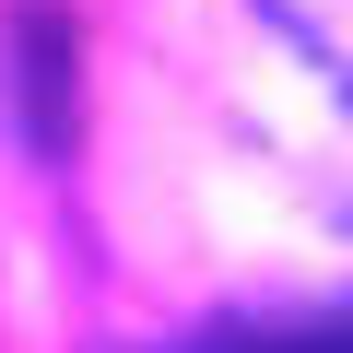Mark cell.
<instances>
[{
	"label": "cell",
	"instance_id": "1",
	"mask_svg": "<svg viewBox=\"0 0 353 353\" xmlns=\"http://www.w3.org/2000/svg\"><path fill=\"white\" fill-rule=\"evenodd\" d=\"M71 71H83L71 12L24 0V12H12V94H24V141H36V153H59V141H71Z\"/></svg>",
	"mask_w": 353,
	"mask_h": 353
}]
</instances>
